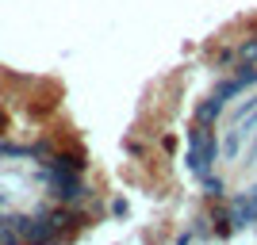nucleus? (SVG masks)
<instances>
[{"instance_id":"f257e3e1","label":"nucleus","mask_w":257,"mask_h":245,"mask_svg":"<svg viewBox=\"0 0 257 245\" xmlns=\"http://www.w3.org/2000/svg\"><path fill=\"white\" fill-rule=\"evenodd\" d=\"M50 218V226H54V234L58 237H65V234H73L77 226L85 222V214H77V211H69V207H58V211H50L46 214Z\"/></svg>"},{"instance_id":"f03ea898","label":"nucleus","mask_w":257,"mask_h":245,"mask_svg":"<svg viewBox=\"0 0 257 245\" xmlns=\"http://www.w3.org/2000/svg\"><path fill=\"white\" fill-rule=\"evenodd\" d=\"M192 161H196V169H200V172H207V165H211V134H207V130H196V153H192Z\"/></svg>"},{"instance_id":"7ed1b4c3","label":"nucleus","mask_w":257,"mask_h":245,"mask_svg":"<svg viewBox=\"0 0 257 245\" xmlns=\"http://www.w3.org/2000/svg\"><path fill=\"white\" fill-rule=\"evenodd\" d=\"M234 62H242V65H257V35L234 46Z\"/></svg>"}]
</instances>
